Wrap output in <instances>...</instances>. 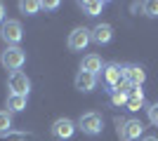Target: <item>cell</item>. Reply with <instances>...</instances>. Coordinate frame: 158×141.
<instances>
[{"label":"cell","mask_w":158,"mask_h":141,"mask_svg":"<svg viewBox=\"0 0 158 141\" xmlns=\"http://www.w3.org/2000/svg\"><path fill=\"white\" fill-rule=\"evenodd\" d=\"M0 38L7 42V47H19L21 38H24L21 21H17V19H5V24L0 26Z\"/></svg>","instance_id":"6da1fadb"},{"label":"cell","mask_w":158,"mask_h":141,"mask_svg":"<svg viewBox=\"0 0 158 141\" xmlns=\"http://www.w3.org/2000/svg\"><path fill=\"white\" fill-rule=\"evenodd\" d=\"M0 64L14 73V71H19L24 64H26V52L21 49V47H7L5 52H0Z\"/></svg>","instance_id":"7a4b0ae2"},{"label":"cell","mask_w":158,"mask_h":141,"mask_svg":"<svg viewBox=\"0 0 158 141\" xmlns=\"http://www.w3.org/2000/svg\"><path fill=\"white\" fill-rule=\"evenodd\" d=\"M78 129L87 136H97V134H102V129H104V120H102V115L94 113V111L83 113L78 118Z\"/></svg>","instance_id":"3957f363"},{"label":"cell","mask_w":158,"mask_h":141,"mask_svg":"<svg viewBox=\"0 0 158 141\" xmlns=\"http://www.w3.org/2000/svg\"><path fill=\"white\" fill-rule=\"evenodd\" d=\"M90 42H92L90 28L78 26V28H73L71 33H69V40H66V45H69V49H71V52H83V49H85Z\"/></svg>","instance_id":"277c9868"},{"label":"cell","mask_w":158,"mask_h":141,"mask_svg":"<svg viewBox=\"0 0 158 141\" xmlns=\"http://www.w3.org/2000/svg\"><path fill=\"white\" fill-rule=\"evenodd\" d=\"M7 87H10V94L28 96V92H31V80H28L26 73L14 71V73H10V78H7Z\"/></svg>","instance_id":"5b68a950"},{"label":"cell","mask_w":158,"mask_h":141,"mask_svg":"<svg viewBox=\"0 0 158 141\" xmlns=\"http://www.w3.org/2000/svg\"><path fill=\"white\" fill-rule=\"evenodd\" d=\"M118 134L125 141H139L142 134H144V125H142V120H135V118L123 120V122H118Z\"/></svg>","instance_id":"8992f818"},{"label":"cell","mask_w":158,"mask_h":141,"mask_svg":"<svg viewBox=\"0 0 158 141\" xmlns=\"http://www.w3.org/2000/svg\"><path fill=\"white\" fill-rule=\"evenodd\" d=\"M76 129H78V127H76V122H73L71 118H57V120L52 122L50 132H52V136H54V139L64 141V139H71Z\"/></svg>","instance_id":"52a82bcc"},{"label":"cell","mask_w":158,"mask_h":141,"mask_svg":"<svg viewBox=\"0 0 158 141\" xmlns=\"http://www.w3.org/2000/svg\"><path fill=\"white\" fill-rule=\"evenodd\" d=\"M102 80H104V85L109 87V92L116 89L118 82H123V66H118V64H104V68H102Z\"/></svg>","instance_id":"ba28073f"},{"label":"cell","mask_w":158,"mask_h":141,"mask_svg":"<svg viewBox=\"0 0 158 141\" xmlns=\"http://www.w3.org/2000/svg\"><path fill=\"white\" fill-rule=\"evenodd\" d=\"M123 80L130 82L132 87H142L146 80V73H144V68L137 66V64H130V66H123Z\"/></svg>","instance_id":"9c48e42d"},{"label":"cell","mask_w":158,"mask_h":141,"mask_svg":"<svg viewBox=\"0 0 158 141\" xmlns=\"http://www.w3.org/2000/svg\"><path fill=\"white\" fill-rule=\"evenodd\" d=\"M90 35H92L94 45H109L113 38V28L111 24H97L94 28H90Z\"/></svg>","instance_id":"30bf717a"},{"label":"cell","mask_w":158,"mask_h":141,"mask_svg":"<svg viewBox=\"0 0 158 141\" xmlns=\"http://www.w3.org/2000/svg\"><path fill=\"white\" fill-rule=\"evenodd\" d=\"M94 87H97V75L78 71V75H76V89H80V92H92Z\"/></svg>","instance_id":"8fae6325"},{"label":"cell","mask_w":158,"mask_h":141,"mask_svg":"<svg viewBox=\"0 0 158 141\" xmlns=\"http://www.w3.org/2000/svg\"><path fill=\"white\" fill-rule=\"evenodd\" d=\"M102 68H104V61H102V57H97V54H87V57H83L80 71H85V73L97 75L99 71H102Z\"/></svg>","instance_id":"7c38bea8"},{"label":"cell","mask_w":158,"mask_h":141,"mask_svg":"<svg viewBox=\"0 0 158 141\" xmlns=\"http://www.w3.org/2000/svg\"><path fill=\"white\" fill-rule=\"evenodd\" d=\"M144 104H146V99H144V92L142 89H135V92L127 96V104H125V108L127 111H132V113H137L139 108H144Z\"/></svg>","instance_id":"4fadbf2b"},{"label":"cell","mask_w":158,"mask_h":141,"mask_svg":"<svg viewBox=\"0 0 158 141\" xmlns=\"http://www.w3.org/2000/svg\"><path fill=\"white\" fill-rule=\"evenodd\" d=\"M28 106V96H19V94H10L7 96V111L10 113H21Z\"/></svg>","instance_id":"5bb4252c"},{"label":"cell","mask_w":158,"mask_h":141,"mask_svg":"<svg viewBox=\"0 0 158 141\" xmlns=\"http://www.w3.org/2000/svg\"><path fill=\"white\" fill-rule=\"evenodd\" d=\"M104 7H106V2H102V0H83V2H80V10H83L87 17H97V14H102Z\"/></svg>","instance_id":"9a60e30c"},{"label":"cell","mask_w":158,"mask_h":141,"mask_svg":"<svg viewBox=\"0 0 158 141\" xmlns=\"http://www.w3.org/2000/svg\"><path fill=\"white\" fill-rule=\"evenodd\" d=\"M19 10H21V14L33 17V14H38L40 2H38V0H21V2H19Z\"/></svg>","instance_id":"2e32d148"},{"label":"cell","mask_w":158,"mask_h":141,"mask_svg":"<svg viewBox=\"0 0 158 141\" xmlns=\"http://www.w3.org/2000/svg\"><path fill=\"white\" fill-rule=\"evenodd\" d=\"M10 129H12V113L0 111V134H10Z\"/></svg>","instance_id":"e0dca14e"},{"label":"cell","mask_w":158,"mask_h":141,"mask_svg":"<svg viewBox=\"0 0 158 141\" xmlns=\"http://www.w3.org/2000/svg\"><path fill=\"white\" fill-rule=\"evenodd\" d=\"M142 12H144V17H149V19H156L158 17V0H146L144 5H142Z\"/></svg>","instance_id":"ac0fdd59"},{"label":"cell","mask_w":158,"mask_h":141,"mask_svg":"<svg viewBox=\"0 0 158 141\" xmlns=\"http://www.w3.org/2000/svg\"><path fill=\"white\" fill-rule=\"evenodd\" d=\"M146 115H149V122L158 127V101H156V104H151V106L146 108Z\"/></svg>","instance_id":"d6986e66"},{"label":"cell","mask_w":158,"mask_h":141,"mask_svg":"<svg viewBox=\"0 0 158 141\" xmlns=\"http://www.w3.org/2000/svg\"><path fill=\"white\" fill-rule=\"evenodd\" d=\"M111 104H113V106H125V104H127V94L111 92Z\"/></svg>","instance_id":"ffe728a7"},{"label":"cell","mask_w":158,"mask_h":141,"mask_svg":"<svg viewBox=\"0 0 158 141\" xmlns=\"http://www.w3.org/2000/svg\"><path fill=\"white\" fill-rule=\"evenodd\" d=\"M59 7V0H43L40 2V10H57Z\"/></svg>","instance_id":"44dd1931"},{"label":"cell","mask_w":158,"mask_h":141,"mask_svg":"<svg viewBox=\"0 0 158 141\" xmlns=\"http://www.w3.org/2000/svg\"><path fill=\"white\" fill-rule=\"evenodd\" d=\"M2 24H5V5L0 2V26H2Z\"/></svg>","instance_id":"7402d4cb"},{"label":"cell","mask_w":158,"mask_h":141,"mask_svg":"<svg viewBox=\"0 0 158 141\" xmlns=\"http://www.w3.org/2000/svg\"><path fill=\"white\" fill-rule=\"evenodd\" d=\"M139 141H158V136H151V134H149V136H142Z\"/></svg>","instance_id":"603a6c76"}]
</instances>
